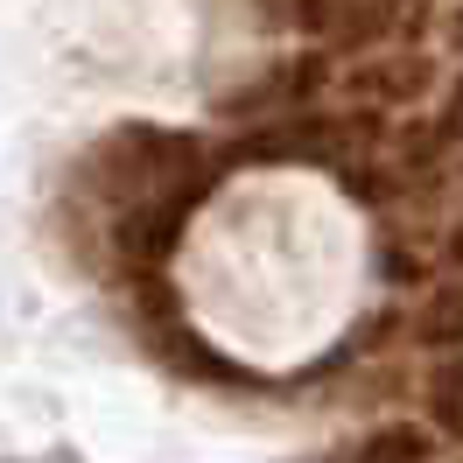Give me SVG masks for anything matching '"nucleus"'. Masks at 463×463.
Instances as JSON below:
<instances>
[{"instance_id": "1", "label": "nucleus", "mask_w": 463, "mask_h": 463, "mask_svg": "<svg viewBox=\"0 0 463 463\" xmlns=\"http://www.w3.org/2000/svg\"><path fill=\"white\" fill-rule=\"evenodd\" d=\"M435 85V63L414 50H365L358 63H345V99L358 106H414Z\"/></svg>"}, {"instance_id": "2", "label": "nucleus", "mask_w": 463, "mask_h": 463, "mask_svg": "<svg viewBox=\"0 0 463 463\" xmlns=\"http://www.w3.org/2000/svg\"><path fill=\"white\" fill-rule=\"evenodd\" d=\"M175 239H183V197H147V203H134V211L113 218V246L141 267H155Z\"/></svg>"}, {"instance_id": "3", "label": "nucleus", "mask_w": 463, "mask_h": 463, "mask_svg": "<svg viewBox=\"0 0 463 463\" xmlns=\"http://www.w3.org/2000/svg\"><path fill=\"white\" fill-rule=\"evenodd\" d=\"M337 463H429V435L421 429H373V435H358Z\"/></svg>"}, {"instance_id": "4", "label": "nucleus", "mask_w": 463, "mask_h": 463, "mask_svg": "<svg viewBox=\"0 0 463 463\" xmlns=\"http://www.w3.org/2000/svg\"><path fill=\"white\" fill-rule=\"evenodd\" d=\"M429 407H435V429L463 442V358H442L429 379Z\"/></svg>"}]
</instances>
